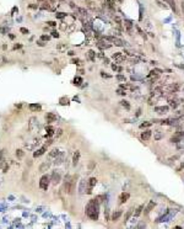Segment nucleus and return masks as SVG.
<instances>
[{"label":"nucleus","mask_w":184,"mask_h":229,"mask_svg":"<svg viewBox=\"0 0 184 229\" xmlns=\"http://www.w3.org/2000/svg\"><path fill=\"white\" fill-rule=\"evenodd\" d=\"M37 43H38V44H39V46H44V43H43V42H42V41H38V42H37Z\"/></svg>","instance_id":"5fc2aeb1"},{"label":"nucleus","mask_w":184,"mask_h":229,"mask_svg":"<svg viewBox=\"0 0 184 229\" xmlns=\"http://www.w3.org/2000/svg\"><path fill=\"white\" fill-rule=\"evenodd\" d=\"M141 138H142L144 141H148V139L151 138V131H150V129H146L145 132H142V133H141Z\"/></svg>","instance_id":"2eb2a0df"},{"label":"nucleus","mask_w":184,"mask_h":229,"mask_svg":"<svg viewBox=\"0 0 184 229\" xmlns=\"http://www.w3.org/2000/svg\"><path fill=\"white\" fill-rule=\"evenodd\" d=\"M46 118H47V122H49V123H52V122L56 121V116H55L53 112H49V113H47Z\"/></svg>","instance_id":"f8f14e48"},{"label":"nucleus","mask_w":184,"mask_h":229,"mask_svg":"<svg viewBox=\"0 0 184 229\" xmlns=\"http://www.w3.org/2000/svg\"><path fill=\"white\" fill-rule=\"evenodd\" d=\"M120 104H121V106H123V107H125L127 110H129V108H130V105L128 104V101H125V100L120 101Z\"/></svg>","instance_id":"2f4dec72"},{"label":"nucleus","mask_w":184,"mask_h":229,"mask_svg":"<svg viewBox=\"0 0 184 229\" xmlns=\"http://www.w3.org/2000/svg\"><path fill=\"white\" fill-rule=\"evenodd\" d=\"M4 155H5V150H0V165L4 162Z\"/></svg>","instance_id":"c9c22d12"},{"label":"nucleus","mask_w":184,"mask_h":229,"mask_svg":"<svg viewBox=\"0 0 184 229\" xmlns=\"http://www.w3.org/2000/svg\"><path fill=\"white\" fill-rule=\"evenodd\" d=\"M65 16H66L65 12H56V14H55V17H56V19H64Z\"/></svg>","instance_id":"7c9ffc66"},{"label":"nucleus","mask_w":184,"mask_h":229,"mask_svg":"<svg viewBox=\"0 0 184 229\" xmlns=\"http://www.w3.org/2000/svg\"><path fill=\"white\" fill-rule=\"evenodd\" d=\"M117 79H118L119 81H125V76H123V75H118L117 76Z\"/></svg>","instance_id":"79ce46f5"},{"label":"nucleus","mask_w":184,"mask_h":229,"mask_svg":"<svg viewBox=\"0 0 184 229\" xmlns=\"http://www.w3.org/2000/svg\"><path fill=\"white\" fill-rule=\"evenodd\" d=\"M20 32H22L23 35H26V33H28V30L25 29V27H21V29H20Z\"/></svg>","instance_id":"ea45409f"},{"label":"nucleus","mask_w":184,"mask_h":229,"mask_svg":"<svg viewBox=\"0 0 184 229\" xmlns=\"http://www.w3.org/2000/svg\"><path fill=\"white\" fill-rule=\"evenodd\" d=\"M22 46L21 44H16V46H14V49H18V48H21Z\"/></svg>","instance_id":"864d4df0"},{"label":"nucleus","mask_w":184,"mask_h":229,"mask_svg":"<svg viewBox=\"0 0 184 229\" xmlns=\"http://www.w3.org/2000/svg\"><path fill=\"white\" fill-rule=\"evenodd\" d=\"M49 181H50V177L48 176V175H43L42 177H41V181H39V187H41V190L46 191L48 189V186H49Z\"/></svg>","instance_id":"39448f33"},{"label":"nucleus","mask_w":184,"mask_h":229,"mask_svg":"<svg viewBox=\"0 0 184 229\" xmlns=\"http://www.w3.org/2000/svg\"><path fill=\"white\" fill-rule=\"evenodd\" d=\"M52 36H53V37H59V33H58V32H56V31H53V32H52Z\"/></svg>","instance_id":"a18cd8bd"},{"label":"nucleus","mask_w":184,"mask_h":229,"mask_svg":"<svg viewBox=\"0 0 184 229\" xmlns=\"http://www.w3.org/2000/svg\"><path fill=\"white\" fill-rule=\"evenodd\" d=\"M48 169H49V163H43V164H41V166H39V171L41 172L47 171Z\"/></svg>","instance_id":"6ab92c4d"},{"label":"nucleus","mask_w":184,"mask_h":229,"mask_svg":"<svg viewBox=\"0 0 184 229\" xmlns=\"http://www.w3.org/2000/svg\"><path fill=\"white\" fill-rule=\"evenodd\" d=\"M23 155H25V152H23L22 149H17V150H16V156H17L18 159H22Z\"/></svg>","instance_id":"393cba45"},{"label":"nucleus","mask_w":184,"mask_h":229,"mask_svg":"<svg viewBox=\"0 0 184 229\" xmlns=\"http://www.w3.org/2000/svg\"><path fill=\"white\" fill-rule=\"evenodd\" d=\"M0 168H1L3 172H6L8 170H9V164H8L6 162H3V164L0 165Z\"/></svg>","instance_id":"4be33fe9"},{"label":"nucleus","mask_w":184,"mask_h":229,"mask_svg":"<svg viewBox=\"0 0 184 229\" xmlns=\"http://www.w3.org/2000/svg\"><path fill=\"white\" fill-rule=\"evenodd\" d=\"M64 156H65V153L64 152H60L54 158V164L55 165H59V164H62L63 160H64Z\"/></svg>","instance_id":"6e6552de"},{"label":"nucleus","mask_w":184,"mask_h":229,"mask_svg":"<svg viewBox=\"0 0 184 229\" xmlns=\"http://www.w3.org/2000/svg\"><path fill=\"white\" fill-rule=\"evenodd\" d=\"M8 31H9V30L6 29V27H3V26L0 27V33H3V35H6V33H8Z\"/></svg>","instance_id":"58836bf2"},{"label":"nucleus","mask_w":184,"mask_h":229,"mask_svg":"<svg viewBox=\"0 0 184 229\" xmlns=\"http://www.w3.org/2000/svg\"><path fill=\"white\" fill-rule=\"evenodd\" d=\"M121 216V211H115L113 214H112V220L113 222H115V220L119 219V217Z\"/></svg>","instance_id":"f3484780"},{"label":"nucleus","mask_w":184,"mask_h":229,"mask_svg":"<svg viewBox=\"0 0 184 229\" xmlns=\"http://www.w3.org/2000/svg\"><path fill=\"white\" fill-rule=\"evenodd\" d=\"M41 39H42V41H49L50 37H49V36H46V35H43V36L41 37Z\"/></svg>","instance_id":"a19ab883"},{"label":"nucleus","mask_w":184,"mask_h":229,"mask_svg":"<svg viewBox=\"0 0 184 229\" xmlns=\"http://www.w3.org/2000/svg\"><path fill=\"white\" fill-rule=\"evenodd\" d=\"M104 41H108V42H112V43H114L115 46H119V47H123L125 43H124V41H121L120 38L118 37H114V36H104V37H102Z\"/></svg>","instance_id":"7ed1b4c3"},{"label":"nucleus","mask_w":184,"mask_h":229,"mask_svg":"<svg viewBox=\"0 0 184 229\" xmlns=\"http://www.w3.org/2000/svg\"><path fill=\"white\" fill-rule=\"evenodd\" d=\"M124 25H125V29L128 30V32H131V31H133V24H131V21L125 20V21H124Z\"/></svg>","instance_id":"a211bd4d"},{"label":"nucleus","mask_w":184,"mask_h":229,"mask_svg":"<svg viewBox=\"0 0 184 229\" xmlns=\"http://www.w3.org/2000/svg\"><path fill=\"white\" fill-rule=\"evenodd\" d=\"M155 206H156L155 201H150V203H148V206H147V208H146V211H145V213H148V212L152 210V208H154Z\"/></svg>","instance_id":"412c9836"},{"label":"nucleus","mask_w":184,"mask_h":229,"mask_svg":"<svg viewBox=\"0 0 184 229\" xmlns=\"http://www.w3.org/2000/svg\"><path fill=\"white\" fill-rule=\"evenodd\" d=\"M151 126V122H144V123L140 124V128H146V127H150Z\"/></svg>","instance_id":"e433bc0d"},{"label":"nucleus","mask_w":184,"mask_h":229,"mask_svg":"<svg viewBox=\"0 0 184 229\" xmlns=\"http://www.w3.org/2000/svg\"><path fill=\"white\" fill-rule=\"evenodd\" d=\"M62 134H63V129H58L56 133H55V135H56V137H60Z\"/></svg>","instance_id":"c03bdc74"},{"label":"nucleus","mask_w":184,"mask_h":229,"mask_svg":"<svg viewBox=\"0 0 184 229\" xmlns=\"http://www.w3.org/2000/svg\"><path fill=\"white\" fill-rule=\"evenodd\" d=\"M95 57H96V53L93 51H88V59L90 60H95Z\"/></svg>","instance_id":"c756f323"},{"label":"nucleus","mask_w":184,"mask_h":229,"mask_svg":"<svg viewBox=\"0 0 184 229\" xmlns=\"http://www.w3.org/2000/svg\"><path fill=\"white\" fill-rule=\"evenodd\" d=\"M73 63H75V64H79V63H80V60L76 58V59H73Z\"/></svg>","instance_id":"8fccbe9b"},{"label":"nucleus","mask_w":184,"mask_h":229,"mask_svg":"<svg viewBox=\"0 0 184 229\" xmlns=\"http://www.w3.org/2000/svg\"><path fill=\"white\" fill-rule=\"evenodd\" d=\"M39 128V123H38V120L37 117H31L29 118V123H28V131L29 132H36Z\"/></svg>","instance_id":"20e7f679"},{"label":"nucleus","mask_w":184,"mask_h":229,"mask_svg":"<svg viewBox=\"0 0 184 229\" xmlns=\"http://www.w3.org/2000/svg\"><path fill=\"white\" fill-rule=\"evenodd\" d=\"M47 24H48L49 26H55V25H56V22H54V21H48Z\"/></svg>","instance_id":"49530a36"},{"label":"nucleus","mask_w":184,"mask_h":229,"mask_svg":"<svg viewBox=\"0 0 184 229\" xmlns=\"http://www.w3.org/2000/svg\"><path fill=\"white\" fill-rule=\"evenodd\" d=\"M96 44H97V47L101 48V49H108V48H110L109 43H103V42H101V41H98Z\"/></svg>","instance_id":"dca6fc26"},{"label":"nucleus","mask_w":184,"mask_h":229,"mask_svg":"<svg viewBox=\"0 0 184 229\" xmlns=\"http://www.w3.org/2000/svg\"><path fill=\"white\" fill-rule=\"evenodd\" d=\"M85 186H86V180H81V182H80V193H83L86 191Z\"/></svg>","instance_id":"b1692460"},{"label":"nucleus","mask_w":184,"mask_h":229,"mask_svg":"<svg viewBox=\"0 0 184 229\" xmlns=\"http://www.w3.org/2000/svg\"><path fill=\"white\" fill-rule=\"evenodd\" d=\"M60 179H62V176H60V172L59 171H53V174H52V177H50V180H52V182L54 184V185H56V184H59L60 182Z\"/></svg>","instance_id":"423d86ee"},{"label":"nucleus","mask_w":184,"mask_h":229,"mask_svg":"<svg viewBox=\"0 0 184 229\" xmlns=\"http://www.w3.org/2000/svg\"><path fill=\"white\" fill-rule=\"evenodd\" d=\"M120 87H121V89H128V87H130V86H129L128 84H121V85H120Z\"/></svg>","instance_id":"de8ad7c7"},{"label":"nucleus","mask_w":184,"mask_h":229,"mask_svg":"<svg viewBox=\"0 0 184 229\" xmlns=\"http://www.w3.org/2000/svg\"><path fill=\"white\" fill-rule=\"evenodd\" d=\"M76 180H77V176L76 175H73V176H66L64 182V191L66 193H71L75 189V184H76Z\"/></svg>","instance_id":"f03ea898"},{"label":"nucleus","mask_w":184,"mask_h":229,"mask_svg":"<svg viewBox=\"0 0 184 229\" xmlns=\"http://www.w3.org/2000/svg\"><path fill=\"white\" fill-rule=\"evenodd\" d=\"M29 110L31 111H39L41 110V105H38V104H31L29 105Z\"/></svg>","instance_id":"aec40b11"},{"label":"nucleus","mask_w":184,"mask_h":229,"mask_svg":"<svg viewBox=\"0 0 184 229\" xmlns=\"http://www.w3.org/2000/svg\"><path fill=\"white\" fill-rule=\"evenodd\" d=\"M104 216H106V220H108V208L106 210V214Z\"/></svg>","instance_id":"603ef678"},{"label":"nucleus","mask_w":184,"mask_h":229,"mask_svg":"<svg viewBox=\"0 0 184 229\" xmlns=\"http://www.w3.org/2000/svg\"><path fill=\"white\" fill-rule=\"evenodd\" d=\"M144 210V206L141 204V206H139L138 210H136V212H135V214H134V217H139L140 214H141V211Z\"/></svg>","instance_id":"bb28decb"},{"label":"nucleus","mask_w":184,"mask_h":229,"mask_svg":"<svg viewBox=\"0 0 184 229\" xmlns=\"http://www.w3.org/2000/svg\"><path fill=\"white\" fill-rule=\"evenodd\" d=\"M56 49L60 51V52H64V51H66V44H59V46L56 47Z\"/></svg>","instance_id":"473e14b6"},{"label":"nucleus","mask_w":184,"mask_h":229,"mask_svg":"<svg viewBox=\"0 0 184 229\" xmlns=\"http://www.w3.org/2000/svg\"><path fill=\"white\" fill-rule=\"evenodd\" d=\"M59 153H60V152H59L58 149H53L52 152L49 153V158H55V156H56V155H58Z\"/></svg>","instance_id":"a878e982"},{"label":"nucleus","mask_w":184,"mask_h":229,"mask_svg":"<svg viewBox=\"0 0 184 229\" xmlns=\"http://www.w3.org/2000/svg\"><path fill=\"white\" fill-rule=\"evenodd\" d=\"M86 214L88 218L92 220L98 219V214H100V202L97 198H93L88 202L87 207H86Z\"/></svg>","instance_id":"f257e3e1"},{"label":"nucleus","mask_w":184,"mask_h":229,"mask_svg":"<svg viewBox=\"0 0 184 229\" xmlns=\"http://www.w3.org/2000/svg\"><path fill=\"white\" fill-rule=\"evenodd\" d=\"M112 58L115 60V62H123V60H125V56H123L121 53H114Z\"/></svg>","instance_id":"9b49d317"},{"label":"nucleus","mask_w":184,"mask_h":229,"mask_svg":"<svg viewBox=\"0 0 184 229\" xmlns=\"http://www.w3.org/2000/svg\"><path fill=\"white\" fill-rule=\"evenodd\" d=\"M93 166H95V163L91 162V163H90V170H92V169H93Z\"/></svg>","instance_id":"3c124183"},{"label":"nucleus","mask_w":184,"mask_h":229,"mask_svg":"<svg viewBox=\"0 0 184 229\" xmlns=\"http://www.w3.org/2000/svg\"><path fill=\"white\" fill-rule=\"evenodd\" d=\"M131 214H133V210H129L128 212H127V214H125V217H124V222H128Z\"/></svg>","instance_id":"cd10ccee"},{"label":"nucleus","mask_w":184,"mask_h":229,"mask_svg":"<svg viewBox=\"0 0 184 229\" xmlns=\"http://www.w3.org/2000/svg\"><path fill=\"white\" fill-rule=\"evenodd\" d=\"M108 62H109V59H108V58H104V63L108 64Z\"/></svg>","instance_id":"6e6d98bb"},{"label":"nucleus","mask_w":184,"mask_h":229,"mask_svg":"<svg viewBox=\"0 0 184 229\" xmlns=\"http://www.w3.org/2000/svg\"><path fill=\"white\" fill-rule=\"evenodd\" d=\"M81 81H82L81 78H75V79H74V84H75V85H80Z\"/></svg>","instance_id":"f704fd0d"},{"label":"nucleus","mask_w":184,"mask_h":229,"mask_svg":"<svg viewBox=\"0 0 184 229\" xmlns=\"http://www.w3.org/2000/svg\"><path fill=\"white\" fill-rule=\"evenodd\" d=\"M47 147H48V145L46 144V145H43L42 148H39L38 150H36V152L33 153V156H35V158H38V156H41L42 154H44V152L47 150Z\"/></svg>","instance_id":"9d476101"},{"label":"nucleus","mask_w":184,"mask_h":229,"mask_svg":"<svg viewBox=\"0 0 184 229\" xmlns=\"http://www.w3.org/2000/svg\"><path fill=\"white\" fill-rule=\"evenodd\" d=\"M96 184H97V179L96 177H91L90 180H88V184H87V193H91L92 192V189H93V186H96Z\"/></svg>","instance_id":"0eeeda50"},{"label":"nucleus","mask_w":184,"mask_h":229,"mask_svg":"<svg viewBox=\"0 0 184 229\" xmlns=\"http://www.w3.org/2000/svg\"><path fill=\"white\" fill-rule=\"evenodd\" d=\"M53 134H54V129L52 127H48V129H47V137H52Z\"/></svg>","instance_id":"c85d7f7f"},{"label":"nucleus","mask_w":184,"mask_h":229,"mask_svg":"<svg viewBox=\"0 0 184 229\" xmlns=\"http://www.w3.org/2000/svg\"><path fill=\"white\" fill-rule=\"evenodd\" d=\"M60 104H62V105H69V99L62 97V99H60Z\"/></svg>","instance_id":"72a5a7b5"},{"label":"nucleus","mask_w":184,"mask_h":229,"mask_svg":"<svg viewBox=\"0 0 184 229\" xmlns=\"http://www.w3.org/2000/svg\"><path fill=\"white\" fill-rule=\"evenodd\" d=\"M68 54H69V56H74V54H75V53H74L73 51H70V52H69V53H68Z\"/></svg>","instance_id":"4d7b16f0"},{"label":"nucleus","mask_w":184,"mask_h":229,"mask_svg":"<svg viewBox=\"0 0 184 229\" xmlns=\"http://www.w3.org/2000/svg\"><path fill=\"white\" fill-rule=\"evenodd\" d=\"M117 93H118V94H119V95H125V94H127V93H125V91H124V90H123V89H121V87H120L119 90H118V91H117Z\"/></svg>","instance_id":"37998d69"},{"label":"nucleus","mask_w":184,"mask_h":229,"mask_svg":"<svg viewBox=\"0 0 184 229\" xmlns=\"http://www.w3.org/2000/svg\"><path fill=\"white\" fill-rule=\"evenodd\" d=\"M169 106H171V107H173V108H175V107L178 106V104L175 102L174 100H169Z\"/></svg>","instance_id":"4c0bfd02"},{"label":"nucleus","mask_w":184,"mask_h":229,"mask_svg":"<svg viewBox=\"0 0 184 229\" xmlns=\"http://www.w3.org/2000/svg\"><path fill=\"white\" fill-rule=\"evenodd\" d=\"M112 69H113V70H119V68L117 67L115 64H113V65H112Z\"/></svg>","instance_id":"09e8293b"},{"label":"nucleus","mask_w":184,"mask_h":229,"mask_svg":"<svg viewBox=\"0 0 184 229\" xmlns=\"http://www.w3.org/2000/svg\"><path fill=\"white\" fill-rule=\"evenodd\" d=\"M76 11H77L80 15H82V16H86V15H87V10L83 9V8H76Z\"/></svg>","instance_id":"5701e85b"},{"label":"nucleus","mask_w":184,"mask_h":229,"mask_svg":"<svg viewBox=\"0 0 184 229\" xmlns=\"http://www.w3.org/2000/svg\"><path fill=\"white\" fill-rule=\"evenodd\" d=\"M79 159H80V152H79V150H76V152L74 153V156H73V165H74V166H76V165H77Z\"/></svg>","instance_id":"ddd939ff"},{"label":"nucleus","mask_w":184,"mask_h":229,"mask_svg":"<svg viewBox=\"0 0 184 229\" xmlns=\"http://www.w3.org/2000/svg\"><path fill=\"white\" fill-rule=\"evenodd\" d=\"M129 196H130V195H129L128 192H123V193H121V195L119 196V202H120V203H124V202H127V201H128V198H129Z\"/></svg>","instance_id":"4468645a"},{"label":"nucleus","mask_w":184,"mask_h":229,"mask_svg":"<svg viewBox=\"0 0 184 229\" xmlns=\"http://www.w3.org/2000/svg\"><path fill=\"white\" fill-rule=\"evenodd\" d=\"M155 112L160 114H165L168 112V106H157L155 107Z\"/></svg>","instance_id":"1a4fd4ad"}]
</instances>
